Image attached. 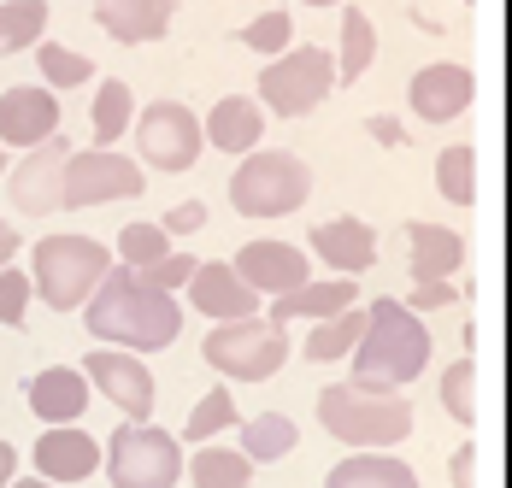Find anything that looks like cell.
Segmentation results:
<instances>
[{
  "instance_id": "obj_1",
  "label": "cell",
  "mask_w": 512,
  "mask_h": 488,
  "mask_svg": "<svg viewBox=\"0 0 512 488\" xmlns=\"http://www.w3.org/2000/svg\"><path fill=\"white\" fill-rule=\"evenodd\" d=\"M83 324L95 342H112L124 353H165L183 336V306L171 294L148 289L130 265H112L83 300Z\"/></svg>"
},
{
  "instance_id": "obj_2",
  "label": "cell",
  "mask_w": 512,
  "mask_h": 488,
  "mask_svg": "<svg viewBox=\"0 0 512 488\" xmlns=\"http://www.w3.org/2000/svg\"><path fill=\"white\" fill-rule=\"evenodd\" d=\"M424 365H430V330L418 324V312H407L401 300H371L365 336L354 342V383L401 394Z\"/></svg>"
},
{
  "instance_id": "obj_3",
  "label": "cell",
  "mask_w": 512,
  "mask_h": 488,
  "mask_svg": "<svg viewBox=\"0 0 512 488\" xmlns=\"http://www.w3.org/2000/svg\"><path fill=\"white\" fill-rule=\"evenodd\" d=\"M318 424H324V436H336L354 453H389L395 441L412 436V400L359 389V383H330L318 394Z\"/></svg>"
},
{
  "instance_id": "obj_4",
  "label": "cell",
  "mask_w": 512,
  "mask_h": 488,
  "mask_svg": "<svg viewBox=\"0 0 512 488\" xmlns=\"http://www.w3.org/2000/svg\"><path fill=\"white\" fill-rule=\"evenodd\" d=\"M307 195H312V171L289 147H254L230 171V206L242 218H289L295 206H307Z\"/></svg>"
},
{
  "instance_id": "obj_5",
  "label": "cell",
  "mask_w": 512,
  "mask_h": 488,
  "mask_svg": "<svg viewBox=\"0 0 512 488\" xmlns=\"http://www.w3.org/2000/svg\"><path fill=\"white\" fill-rule=\"evenodd\" d=\"M106 271H112V253L95 236H42L30 289L42 294L53 312H83V300L95 294Z\"/></svg>"
},
{
  "instance_id": "obj_6",
  "label": "cell",
  "mask_w": 512,
  "mask_h": 488,
  "mask_svg": "<svg viewBox=\"0 0 512 488\" xmlns=\"http://www.w3.org/2000/svg\"><path fill=\"white\" fill-rule=\"evenodd\" d=\"M201 353L224 383H265V377L283 371L289 342H283V324H271V318L254 312V318H230V324L206 330Z\"/></svg>"
},
{
  "instance_id": "obj_7",
  "label": "cell",
  "mask_w": 512,
  "mask_h": 488,
  "mask_svg": "<svg viewBox=\"0 0 512 488\" xmlns=\"http://www.w3.org/2000/svg\"><path fill=\"white\" fill-rule=\"evenodd\" d=\"M101 465L112 477V488H177L183 447L159 424H130V430L112 436V447H101Z\"/></svg>"
},
{
  "instance_id": "obj_8",
  "label": "cell",
  "mask_w": 512,
  "mask_h": 488,
  "mask_svg": "<svg viewBox=\"0 0 512 488\" xmlns=\"http://www.w3.org/2000/svg\"><path fill=\"white\" fill-rule=\"evenodd\" d=\"M330 89H336V59L324 48H283L259 71V100L277 118H307Z\"/></svg>"
},
{
  "instance_id": "obj_9",
  "label": "cell",
  "mask_w": 512,
  "mask_h": 488,
  "mask_svg": "<svg viewBox=\"0 0 512 488\" xmlns=\"http://www.w3.org/2000/svg\"><path fill=\"white\" fill-rule=\"evenodd\" d=\"M148 189L142 165L130 153H112V147H95V153H77L65 159L59 171V206H101V200H136Z\"/></svg>"
},
{
  "instance_id": "obj_10",
  "label": "cell",
  "mask_w": 512,
  "mask_h": 488,
  "mask_svg": "<svg viewBox=\"0 0 512 488\" xmlns=\"http://www.w3.org/2000/svg\"><path fill=\"white\" fill-rule=\"evenodd\" d=\"M136 124V153L154 165V171H189L201 159V118L183 106V100H154L142 106Z\"/></svg>"
},
{
  "instance_id": "obj_11",
  "label": "cell",
  "mask_w": 512,
  "mask_h": 488,
  "mask_svg": "<svg viewBox=\"0 0 512 488\" xmlns=\"http://www.w3.org/2000/svg\"><path fill=\"white\" fill-rule=\"evenodd\" d=\"M83 377H89V389H101L130 424H148V418H154V371L142 365V353L95 347V353L83 359Z\"/></svg>"
},
{
  "instance_id": "obj_12",
  "label": "cell",
  "mask_w": 512,
  "mask_h": 488,
  "mask_svg": "<svg viewBox=\"0 0 512 488\" xmlns=\"http://www.w3.org/2000/svg\"><path fill=\"white\" fill-rule=\"evenodd\" d=\"M230 271L254 294H289L301 283H312V259H307V247H295V242H248Z\"/></svg>"
},
{
  "instance_id": "obj_13",
  "label": "cell",
  "mask_w": 512,
  "mask_h": 488,
  "mask_svg": "<svg viewBox=\"0 0 512 488\" xmlns=\"http://www.w3.org/2000/svg\"><path fill=\"white\" fill-rule=\"evenodd\" d=\"M407 100L424 124H448V118H460L465 106L477 100V77H471L465 65H454V59H436V65H424V71L412 77Z\"/></svg>"
},
{
  "instance_id": "obj_14",
  "label": "cell",
  "mask_w": 512,
  "mask_h": 488,
  "mask_svg": "<svg viewBox=\"0 0 512 488\" xmlns=\"http://www.w3.org/2000/svg\"><path fill=\"white\" fill-rule=\"evenodd\" d=\"M59 136V100L53 89H6L0 95V147H42Z\"/></svg>"
},
{
  "instance_id": "obj_15",
  "label": "cell",
  "mask_w": 512,
  "mask_h": 488,
  "mask_svg": "<svg viewBox=\"0 0 512 488\" xmlns=\"http://www.w3.org/2000/svg\"><path fill=\"white\" fill-rule=\"evenodd\" d=\"M36 471H42V483H83L101 471V441L77 424H59L36 441Z\"/></svg>"
},
{
  "instance_id": "obj_16",
  "label": "cell",
  "mask_w": 512,
  "mask_h": 488,
  "mask_svg": "<svg viewBox=\"0 0 512 488\" xmlns=\"http://www.w3.org/2000/svg\"><path fill=\"white\" fill-rule=\"evenodd\" d=\"M30 412L59 430V424H77L83 412H89V377L77 371V365H48V371H36L30 377Z\"/></svg>"
},
{
  "instance_id": "obj_17",
  "label": "cell",
  "mask_w": 512,
  "mask_h": 488,
  "mask_svg": "<svg viewBox=\"0 0 512 488\" xmlns=\"http://www.w3.org/2000/svg\"><path fill=\"white\" fill-rule=\"evenodd\" d=\"M183 294L201 306L206 318H218V324H230V318H254V312H259V294L248 289L230 265H212V259L195 265V277L183 283Z\"/></svg>"
},
{
  "instance_id": "obj_18",
  "label": "cell",
  "mask_w": 512,
  "mask_h": 488,
  "mask_svg": "<svg viewBox=\"0 0 512 488\" xmlns=\"http://www.w3.org/2000/svg\"><path fill=\"white\" fill-rule=\"evenodd\" d=\"M307 247L336 271V277H359V271L377 265V236H371V224H359V218H330V224H318L307 236Z\"/></svg>"
},
{
  "instance_id": "obj_19",
  "label": "cell",
  "mask_w": 512,
  "mask_h": 488,
  "mask_svg": "<svg viewBox=\"0 0 512 488\" xmlns=\"http://www.w3.org/2000/svg\"><path fill=\"white\" fill-rule=\"evenodd\" d=\"M171 12H177V0H95V24L124 48L159 42L171 30Z\"/></svg>"
},
{
  "instance_id": "obj_20",
  "label": "cell",
  "mask_w": 512,
  "mask_h": 488,
  "mask_svg": "<svg viewBox=\"0 0 512 488\" xmlns=\"http://www.w3.org/2000/svg\"><path fill=\"white\" fill-rule=\"evenodd\" d=\"M65 159H71V142L65 136H48L42 147H30V159L12 177L18 212H53L59 206V171H65Z\"/></svg>"
},
{
  "instance_id": "obj_21",
  "label": "cell",
  "mask_w": 512,
  "mask_h": 488,
  "mask_svg": "<svg viewBox=\"0 0 512 488\" xmlns=\"http://www.w3.org/2000/svg\"><path fill=\"white\" fill-rule=\"evenodd\" d=\"M265 136V112L248 95H224L201 124V142H212L218 153H254Z\"/></svg>"
},
{
  "instance_id": "obj_22",
  "label": "cell",
  "mask_w": 512,
  "mask_h": 488,
  "mask_svg": "<svg viewBox=\"0 0 512 488\" xmlns=\"http://www.w3.org/2000/svg\"><path fill=\"white\" fill-rule=\"evenodd\" d=\"M359 300L354 277H330V283H301L289 294H271V324H295V318H330V312H348Z\"/></svg>"
},
{
  "instance_id": "obj_23",
  "label": "cell",
  "mask_w": 512,
  "mask_h": 488,
  "mask_svg": "<svg viewBox=\"0 0 512 488\" xmlns=\"http://www.w3.org/2000/svg\"><path fill=\"white\" fill-rule=\"evenodd\" d=\"M412 242V283H448L465 265V236L442 230V224H407Z\"/></svg>"
},
{
  "instance_id": "obj_24",
  "label": "cell",
  "mask_w": 512,
  "mask_h": 488,
  "mask_svg": "<svg viewBox=\"0 0 512 488\" xmlns=\"http://www.w3.org/2000/svg\"><path fill=\"white\" fill-rule=\"evenodd\" d=\"M324 488H418V471L395 453H348L324 477Z\"/></svg>"
},
{
  "instance_id": "obj_25",
  "label": "cell",
  "mask_w": 512,
  "mask_h": 488,
  "mask_svg": "<svg viewBox=\"0 0 512 488\" xmlns=\"http://www.w3.org/2000/svg\"><path fill=\"white\" fill-rule=\"evenodd\" d=\"M295 441H301V430H295V418H283V412H254L248 424H242V459L248 465H271V459H283V453H295Z\"/></svg>"
},
{
  "instance_id": "obj_26",
  "label": "cell",
  "mask_w": 512,
  "mask_h": 488,
  "mask_svg": "<svg viewBox=\"0 0 512 488\" xmlns=\"http://www.w3.org/2000/svg\"><path fill=\"white\" fill-rule=\"evenodd\" d=\"M359 336H365V312H359V306H348V312L318 318V324H312V336L301 342V353H307V359H318V365H330V359H348Z\"/></svg>"
},
{
  "instance_id": "obj_27",
  "label": "cell",
  "mask_w": 512,
  "mask_h": 488,
  "mask_svg": "<svg viewBox=\"0 0 512 488\" xmlns=\"http://www.w3.org/2000/svg\"><path fill=\"white\" fill-rule=\"evenodd\" d=\"M183 471H189L195 488H248L254 483V465H248L236 447H212V441H201V453H195Z\"/></svg>"
},
{
  "instance_id": "obj_28",
  "label": "cell",
  "mask_w": 512,
  "mask_h": 488,
  "mask_svg": "<svg viewBox=\"0 0 512 488\" xmlns=\"http://www.w3.org/2000/svg\"><path fill=\"white\" fill-rule=\"evenodd\" d=\"M95 142L112 147L124 130H130V118H136V95H130V83H118V77H106L101 89H95Z\"/></svg>"
},
{
  "instance_id": "obj_29",
  "label": "cell",
  "mask_w": 512,
  "mask_h": 488,
  "mask_svg": "<svg viewBox=\"0 0 512 488\" xmlns=\"http://www.w3.org/2000/svg\"><path fill=\"white\" fill-rule=\"evenodd\" d=\"M48 30V0H6L0 6V53L36 48Z\"/></svg>"
},
{
  "instance_id": "obj_30",
  "label": "cell",
  "mask_w": 512,
  "mask_h": 488,
  "mask_svg": "<svg viewBox=\"0 0 512 488\" xmlns=\"http://www.w3.org/2000/svg\"><path fill=\"white\" fill-rule=\"evenodd\" d=\"M371 59H377V30H371L365 12L348 6V12H342V59H336V77H342V83H359Z\"/></svg>"
},
{
  "instance_id": "obj_31",
  "label": "cell",
  "mask_w": 512,
  "mask_h": 488,
  "mask_svg": "<svg viewBox=\"0 0 512 488\" xmlns=\"http://www.w3.org/2000/svg\"><path fill=\"white\" fill-rule=\"evenodd\" d=\"M436 189H442V200H454V206H477V147L460 142L436 159Z\"/></svg>"
},
{
  "instance_id": "obj_32",
  "label": "cell",
  "mask_w": 512,
  "mask_h": 488,
  "mask_svg": "<svg viewBox=\"0 0 512 488\" xmlns=\"http://www.w3.org/2000/svg\"><path fill=\"white\" fill-rule=\"evenodd\" d=\"M442 412L454 424H465V430H477V359L471 353L442 371Z\"/></svg>"
},
{
  "instance_id": "obj_33",
  "label": "cell",
  "mask_w": 512,
  "mask_h": 488,
  "mask_svg": "<svg viewBox=\"0 0 512 488\" xmlns=\"http://www.w3.org/2000/svg\"><path fill=\"white\" fill-rule=\"evenodd\" d=\"M236 424H242V418H236V394H230V389H206L201 400H195V412H189V430H183V436L206 441V436L236 430Z\"/></svg>"
},
{
  "instance_id": "obj_34",
  "label": "cell",
  "mask_w": 512,
  "mask_h": 488,
  "mask_svg": "<svg viewBox=\"0 0 512 488\" xmlns=\"http://www.w3.org/2000/svg\"><path fill=\"white\" fill-rule=\"evenodd\" d=\"M36 65H42L48 89H77V83H89V77H95V59H83V53L65 48V42H42Z\"/></svg>"
},
{
  "instance_id": "obj_35",
  "label": "cell",
  "mask_w": 512,
  "mask_h": 488,
  "mask_svg": "<svg viewBox=\"0 0 512 488\" xmlns=\"http://www.w3.org/2000/svg\"><path fill=\"white\" fill-rule=\"evenodd\" d=\"M295 42V18L289 12H259L254 24H242V48L259 59H277V53Z\"/></svg>"
},
{
  "instance_id": "obj_36",
  "label": "cell",
  "mask_w": 512,
  "mask_h": 488,
  "mask_svg": "<svg viewBox=\"0 0 512 488\" xmlns=\"http://www.w3.org/2000/svg\"><path fill=\"white\" fill-rule=\"evenodd\" d=\"M159 253H171V236H165L159 224H124V230H118V259H124L130 271L154 265Z\"/></svg>"
},
{
  "instance_id": "obj_37",
  "label": "cell",
  "mask_w": 512,
  "mask_h": 488,
  "mask_svg": "<svg viewBox=\"0 0 512 488\" xmlns=\"http://www.w3.org/2000/svg\"><path fill=\"white\" fill-rule=\"evenodd\" d=\"M195 265H201L195 253H183V247H171V253H159L154 265H142L136 277H142L148 289H159V294H183V283L195 277Z\"/></svg>"
},
{
  "instance_id": "obj_38",
  "label": "cell",
  "mask_w": 512,
  "mask_h": 488,
  "mask_svg": "<svg viewBox=\"0 0 512 488\" xmlns=\"http://www.w3.org/2000/svg\"><path fill=\"white\" fill-rule=\"evenodd\" d=\"M30 300H36L30 277H24L18 265H0V324H6V330H18V324H24Z\"/></svg>"
},
{
  "instance_id": "obj_39",
  "label": "cell",
  "mask_w": 512,
  "mask_h": 488,
  "mask_svg": "<svg viewBox=\"0 0 512 488\" xmlns=\"http://www.w3.org/2000/svg\"><path fill=\"white\" fill-rule=\"evenodd\" d=\"M201 224H206V206H201V200H177V206L159 218V230H165V236H195Z\"/></svg>"
},
{
  "instance_id": "obj_40",
  "label": "cell",
  "mask_w": 512,
  "mask_h": 488,
  "mask_svg": "<svg viewBox=\"0 0 512 488\" xmlns=\"http://www.w3.org/2000/svg\"><path fill=\"white\" fill-rule=\"evenodd\" d=\"M454 300H460V289H454V283H418L401 306H407V312H436V306H454Z\"/></svg>"
},
{
  "instance_id": "obj_41",
  "label": "cell",
  "mask_w": 512,
  "mask_h": 488,
  "mask_svg": "<svg viewBox=\"0 0 512 488\" xmlns=\"http://www.w3.org/2000/svg\"><path fill=\"white\" fill-rule=\"evenodd\" d=\"M448 471H454V488H477V441H460L454 447V465Z\"/></svg>"
},
{
  "instance_id": "obj_42",
  "label": "cell",
  "mask_w": 512,
  "mask_h": 488,
  "mask_svg": "<svg viewBox=\"0 0 512 488\" xmlns=\"http://www.w3.org/2000/svg\"><path fill=\"white\" fill-rule=\"evenodd\" d=\"M365 130H371V136H377V142H383V147H407V130H401L395 118H371Z\"/></svg>"
},
{
  "instance_id": "obj_43",
  "label": "cell",
  "mask_w": 512,
  "mask_h": 488,
  "mask_svg": "<svg viewBox=\"0 0 512 488\" xmlns=\"http://www.w3.org/2000/svg\"><path fill=\"white\" fill-rule=\"evenodd\" d=\"M12 259H18V230L0 218V265H12Z\"/></svg>"
},
{
  "instance_id": "obj_44",
  "label": "cell",
  "mask_w": 512,
  "mask_h": 488,
  "mask_svg": "<svg viewBox=\"0 0 512 488\" xmlns=\"http://www.w3.org/2000/svg\"><path fill=\"white\" fill-rule=\"evenodd\" d=\"M18 477V453H12V441H0V488Z\"/></svg>"
},
{
  "instance_id": "obj_45",
  "label": "cell",
  "mask_w": 512,
  "mask_h": 488,
  "mask_svg": "<svg viewBox=\"0 0 512 488\" xmlns=\"http://www.w3.org/2000/svg\"><path fill=\"white\" fill-rule=\"evenodd\" d=\"M6 488H59V483H42V477H12Z\"/></svg>"
},
{
  "instance_id": "obj_46",
  "label": "cell",
  "mask_w": 512,
  "mask_h": 488,
  "mask_svg": "<svg viewBox=\"0 0 512 488\" xmlns=\"http://www.w3.org/2000/svg\"><path fill=\"white\" fill-rule=\"evenodd\" d=\"M301 6H348V0H301Z\"/></svg>"
},
{
  "instance_id": "obj_47",
  "label": "cell",
  "mask_w": 512,
  "mask_h": 488,
  "mask_svg": "<svg viewBox=\"0 0 512 488\" xmlns=\"http://www.w3.org/2000/svg\"><path fill=\"white\" fill-rule=\"evenodd\" d=\"M0 177H6V147H0Z\"/></svg>"
}]
</instances>
